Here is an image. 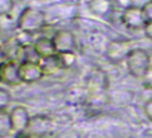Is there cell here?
I'll list each match as a JSON object with an SVG mask.
<instances>
[{
  "mask_svg": "<svg viewBox=\"0 0 152 138\" xmlns=\"http://www.w3.org/2000/svg\"><path fill=\"white\" fill-rule=\"evenodd\" d=\"M129 73L135 78L142 79L151 67V58L147 50L132 48L125 59Z\"/></svg>",
  "mask_w": 152,
  "mask_h": 138,
  "instance_id": "1",
  "label": "cell"
},
{
  "mask_svg": "<svg viewBox=\"0 0 152 138\" xmlns=\"http://www.w3.org/2000/svg\"><path fill=\"white\" fill-rule=\"evenodd\" d=\"M45 14L33 7L25 8L18 19V28L25 34H33L42 30L46 25Z\"/></svg>",
  "mask_w": 152,
  "mask_h": 138,
  "instance_id": "2",
  "label": "cell"
},
{
  "mask_svg": "<svg viewBox=\"0 0 152 138\" xmlns=\"http://www.w3.org/2000/svg\"><path fill=\"white\" fill-rule=\"evenodd\" d=\"M8 118L11 129L16 134L27 131L31 121L27 109L23 106L13 108L8 113Z\"/></svg>",
  "mask_w": 152,
  "mask_h": 138,
  "instance_id": "3",
  "label": "cell"
},
{
  "mask_svg": "<svg viewBox=\"0 0 152 138\" xmlns=\"http://www.w3.org/2000/svg\"><path fill=\"white\" fill-rule=\"evenodd\" d=\"M20 63L16 60H9L0 63V76L1 82L7 85L16 86L23 82L20 77Z\"/></svg>",
  "mask_w": 152,
  "mask_h": 138,
  "instance_id": "4",
  "label": "cell"
},
{
  "mask_svg": "<svg viewBox=\"0 0 152 138\" xmlns=\"http://www.w3.org/2000/svg\"><path fill=\"white\" fill-rule=\"evenodd\" d=\"M56 53H74L76 40L74 35L68 30H59L52 37Z\"/></svg>",
  "mask_w": 152,
  "mask_h": 138,
  "instance_id": "5",
  "label": "cell"
},
{
  "mask_svg": "<svg viewBox=\"0 0 152 138\" xmlns=\"http://www.w3.org/2000/svg\"><path fill=\"white\" fill-rule=\"evenodd\" d=\"M121 22L129 30H143L146 24L141 7L137 6L122 12Z\"/></svg>",
  "mask_w": 152,
  "mask_h": 138,
  "instance_id": "6",
  "label": "cell"
},
{
  "mask_svg": "<svg viewBox=\"0 0 152 138\" xmlns=\"http://www.w3.org/2000/svg\"><path fill=\"white\" fill-rule=\"evenodd\" d=\"M20 77L23 83L31 84L40 80L44 76L39 63L23 62L20 63Z\"/></svg>",
  "mask_w": 152,
  "mask_h": 138,
  "instance_id": "7",
  "label": "cell"
},
{
  "mask_svg": "<svg viewBox=\"0 0 152 138\" xmlns=\"http://www.w3.org/2000/svg\"><path fill=\"white\" fill-rule=\"evenodd\" d=\"M132 48H131L129 42L124 40H115L112 41L107 49V58L114 62L119 63L123 60H125L128 53Z\"/></svg>",
  "mask_w": 152,
  "mask_h": 138,
  "instance_id": "8",
  "label": "cell"
},
{
  "mask_svg": "<svg viewBox=\"0 0 152 138\" xmlns=\"http://www.w3.org/2000/svg\"><path fill=\"white\" fill-rule=\"evenodd\" d=\"M23 44L18 38H10L0 45V60L1 62L16 60Z\"/></svg>",
  "mask_w": 152,
  "mask_h": 138,
  "instance_id": "9",
  "label": "cell"
},
{
  "mask_svg": "<svg viewBox=\"0 0 152 138\" xmlns=\"http://www.w3.org/2000/svg\"><path fill=\"white\" fill-rule=\"evenodd\" d=\"M44 76H51L64 69L62 57L59 53L41 57L39 62Z\"/></svg>",
  "mask_w": 152,
  "mask_h": 138,
  "instance_id": "10",
  "label": "cell"
},
{
  "mask_svg": "<svg viewBox=\"0 0 152 138\" xmlns=\"http://www.w3.org/2000/svg\"><path fill=\"white\" fill-rule=\"evenodd\" d=\"M88 7L91 14L99 17L107 15L114 9L111 0H90Z\"/></svg>",
  "mask_w": 152,
  "mask_h": 138,
  "instance_id": "11",
  "label": "cell"
},
{
  "mask_svg": "<svg viewBox=\"0 0 152 138\" xmlns=\"http://www.w3.org/2000/svg\"><path fill=\"white\" fill-rule=\"evenodd\" d=\"M38 54L40 56V57L51 56L56 53L54 42L52 38L48 37H40L36 40V41L33 43Z\"/></svg>",
  "mask_w": 152,
  "mask_h": 138,
  "instance_id": "12",
  "label": "cell"
},
{
  "mask_svg": "<svg viewBox=\"0 0 152 138\" xmlns=\"http://www.w3.org/2000/svg\"><path fill=\"white\" fill-rule=\"evenodd\" d=\"M40 58L41 57L38 54L33 43H30V44H24L22 46L17 61L19 63H23V62L39 63Z\"/></svg>",
  "mask_w": 152,
  "mask_h": 138,
  "instance_id": "13",
  "label": "cell"
},
{
  "mask_svg": "<svg viewBox=\"0 0 152 138\" xmlns=\"http://www.w3.org/2000/svg\"><path fill=\"white\" fill-rule=\"evenodd\" d=\"M11 101L12 96L10 92L4 88H0V111L5 110L10 105Z\"/></svg>",
  "mask_w": 152,
  "mask_h": 138,
  "instance_id": "14",
  "label": "cell"
},
{
  "mask_svg": "<svg viewBox=\"0 0 152 138\" xmlns=\"http://www.w3.org/2000/svg\"><path fill=\"white\" fill-rule=\"evenodd\" d=\"M111 1L113 7L122 12L135 6V0H111Z\"/></svg>",
  "mask_w": 152,
  "mask_h": 138,
  "instance_id": "15",
  "label": "cell"
},
{
  "mask_svg": "<svg viewBox=\"0 0 152 138\" xmlns=\"http://www.w3.org/2000/svg\"><path fill=\"white\" fill-rule=\"evenodd\" d=\"M14 7V0H0V16H5L11 13Z\"/></svg>",
  "mask_w": 152,
  "mask_h": 138,
  "instance_id": "16",
  "label": "cell"
},
{
  "mask_svg": "<svg viewBox=\"0 0 152 138\" xmlns=\"http://www.w3.org/2000/svg\"><path fill=\"white\" fill-rule=\"evenodd\" d=\"M142 14L145 19L146 23H150L152 22V1H148L146 2L142 7H141Z\"/></svg>",
  "mask_w": 152,
  "mask_h": 138,
  "instance_id": "17",
  "label": "cell"
},
{
  "mask_svg": "<svg viewBox=\"0 0 152 138\" xmlns=\"http://www.w3.org/2000/svg\"><path fill=\"white\" fill-rule=\"evenodd\" d=\"M142 83H143V86L146 89L152 90V66L148 69L146 75L143 76Z\"/></svg>",
  "mask_w": 152,
  "mask_h": 138,
  "instance_id": "18",
  "label": "cell"
},
{
  "mask_svg": "<svg viewBox=\"0 0 152 138\" xmlns=\"http://www.w3.org/2000/svg\"><path fill=\"white\" fill-rule=\"evenodd\" d=\"M15 138H42V136L39 134L34 133V132H22L16 134Z\"/></svg>",
  "mask_w": 152,
  "mask_h": 138,
  "instance_id": "19",
  "label": "cell"
},
{
  "mask_svg": "<svg viewBox=\"0 0 152 138\" xmlns=\"http://www.w3.org/2000/svg\"><path fill=\"white\" fill-rule=\"evenodd\" d=\"M143 109H144V113L146 117L148 118L149 121L152 122V99L146 101Z\"/></svg>",
  "mask_w": 152,
  "mask_h": 138,
  "instance_id": "20",
  "label": "cell"
},
{
  "mask_svg": "<svg viewBox=\"0 0 152 138\" xmlns=\"http://www.w3.org/2000/svg\"><path fill=\"white\" fill-rule=\"evenodd\" d=\"M143 31H144L145 36L148 39L152 40V22L146 23V24H145V26L143 28Z\"/></svg>",
  "mask_w": 152,
  "mask_h": 138,
  "instance_id": "21",
  "label": "cell"
},
{
  "mask_svg": "<svg viewBox=\"0 0 152 138\" xmlns=\"http://www.w3.org/2000/svg\"><path fill=\"white\" fill-rule=\"evenodd\" d=\"M0 82H1V76H0Z\"/></svg>",
  "mask_w": 152,
  "mask_h": 138,
  "instance_id": "22",
  "label": "cell"
},
{
  "mask_svg": "<svg viewBox=\"0 0 152 138\" xmlns=\"http://www.w3.org/2000/svg\"><path fill=\"white\" fill-rule=\"evenodd\" d=\"M0 63H2V62H1V60H0Z\"/></svg>",
  "mask_w": 152,
  "mask_h": 138,
  "instance_id": "23",
  "label": "cell"
},
{
  "mask_svg": "<svg viewBox=\"0 0 152 138\" xmlns=\"http://www.w3.org/2000/svg\"><path fill=\"white\" fill-rule=\"evenodd\" d=\"M150 1H152V0H150Z\"/></svg>",
  "mask_w": 152,
  "mask_h": 138,
  "instance_id": "24",
  "label": "cell"
}]
</instances>
